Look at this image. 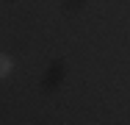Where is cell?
<instances>
[{"label": "cell", "mask_w": 130, "mask_h": 125, "mask_svg": "<svg viewBox=\"0 0 130 125\" xmlns=\"http://www.w3.org/2000/svg\"><path fill=\"white\" fill-rule=\"evenodd\" d=\"M8 72H11V58L8 56H0V78L8 75Z\"/></svg>", "instance_id": "6da1fadb"}]
</instances>
